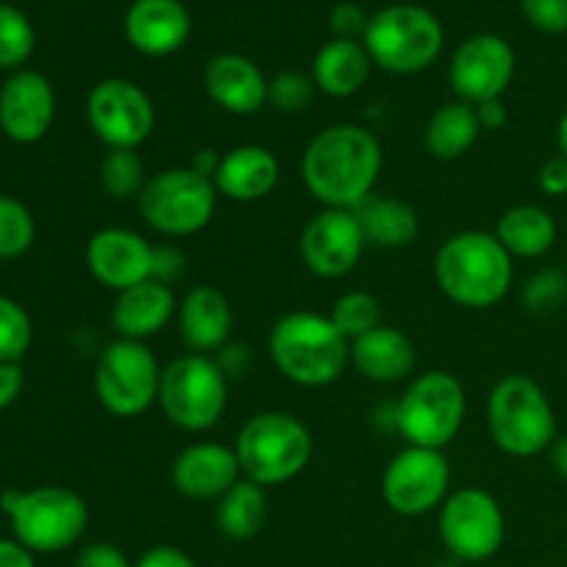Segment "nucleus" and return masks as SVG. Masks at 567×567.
<instances>
[{"mask_svg":"<svg viewBox=\"0 0 567 567\" xmlns=\"http://www.w3.org/2000/svg\"><path fill=\"white\" fill-rule=\"evenodd\" d=\"M380 172V138L354 122L324 127L302 153V183L321 208L358 210L374 194Z\"/></svg>","mask_w":567,"mask_h":567,"instance_id":"obj_1","label":"nucleus"},{"mask_svg":"<svg viewBox=\"0 0 567 567\" xmlns=\"http://www.w3.org/2000/svg\"><path fill=\"white\" fill-rule=\"evenodd\" d=\"M515 258L487 230H460L435 252V282L449 302L468 310L496 308L513 288Z\"/></svg>","mask_w":567,"mask_h":567,"instance_id":"obj_2","label":"nucleus"},{"mask_svg":"<svg viewBox=\"0 0 567 567\" xmlns=\"http://www.w3.org/2000/svg\"><path fill=\"white\" fill-rule=\"evenodd\" d=\"M269 358L293 385L327 388L352 365V343L330 316L293 310L271 327Z\"/></svg>","mask_w":567,"mask_h":567,"instance_id":"obj_3","label":"nucleus"},{"mask_svg":"<svg viewBox=\"0 0 567 567\" xmlns=\"http://www.w3.org/2000/svg\"><path fill=\"white\" fill-rule=\"evenodd\" d=\"M236 457L244 480L260 487H277L297 480L313 457V435L297 415L266 410L238 430Z\"/></svg>","mask_w":567,"mask_h":567,"instance_id":"obj_4","label":"nucleus"},{"mask_svg":"<svg viewBox=\"0 0 567 567\" xmlns=\"http://www.w3.org/2000/svg\"><path fill=\"white\" fill-rule=\"evenodd\" d=\"M487 430L498 452L509 457H537L557 441L551 399L526 374H507L487 396Z\"/></svg>","mask_w":567,"mask_h":567,"instance_id":"obj_5","label":"nucleus"},{"mask_svg":"<svg viewBox=\"0 0 567 567\" xmlns=\"http://www.w3.org/2000/svg\"><path fill=\"white\" fill-rule=\"evenodd\" d=\"M0 509L9 518L14 540L31 554H59L75 546L89 526V507L81 493L64 485L6 491Z\"/></svg>","mask_w":567,"mask_h":567,"instance_id":"obj_6","label":"nucleus"},{"mask_svg":"<svg viewBox=\"0 0 567 567\" xmlns=\"http://www.w3.org/2000/svg\"><path fill=\"white\" fill-rule=\"evenodd\" d=\"M443 25L430 9L415 3L385 6L369 20L363 48L380 70L415 75L430 70L443 50Z\"/></svg>","mask_w":567,"mask_h":567,"instance_id":"obj_7","label":"nucleus"},{"mask_svg":"<svg viewBox=\"0 0 567 567\" xmlns=\"http://www.w3.org/2000/svg\"><path fill=\"white\" fill-rule=\"evenodd\" d=\"M468 396L452 371H424L410 380L393 408V426L408 446L446 449L465 424Z\"/></svg>","mask_w":567,"mask_h":567,"instance_id":"obj_8","label":"nucleus"},{"mask_svg":"<svg viewBox=\"0 0 567 567\" xmlns=\"http://www.w3.org/2000/svg\"><path fill=\"white\" fill-rule=\"evenodd\" d=\"M158 408L183 432H208L227 410V377L210 354H181L161 371Z\"/></svg>","mask_w":567,"mask_h":567,"instance_id":"obj_9","label":"nucleus"},{"mask_svg":"<svg viewBox=\"0 0 567 567\" xmlns=\"http://www.w3.org/2000/svg\"><path fill=\"white\" fill-rule=\"evenodd\" d=\"M136 203L144 225L166 238H186L210 225L219 192L210 177L197 175L192 166H172L150 177Z\"/></svg>","mask_w":567,"mask_h":567,"instance_id":"obj_10","label":"nucleus"},{"mask_svg":"<svg viewBox=\"0 0 567 567\" xmlns=\"http://www.w3.org/2000/svg\"><path fill=\"white\" fill-rule=\"evenodd\" d=\"M161 363L147 343L116 338L100 352L94 365V393L105 413L136 419L158 404Z\"/></svg>","mask_w":567,"mask_h":567,"instance_id":"obj_11","label":"nucleus"},{"mask_svg":"<svg viewBox=\"0 0 567 567\" xmlns=\"http://www.w3.org/2000/svg\"><path fill=\"white\" fill-rule=\"evenodd\" d=\"M437 532L452 557L463 563H487L507 540V518L493 493L460 487L443 502Z\"/></svg>","mask_w":567,"mask_h":567,"instance_id":"obj_12","label":"nucleus"},{"mask_svg":"<svg viewBox=\"0 0 567 567\" xmlns=\"http://www.w3.org/2000/svg\"><path fill=\"white\" fill-rule=\"evenodd\" d=\"M452 485V468L441 449L404 446L382 474V498L402 518H421L443 507Z\"/></svg>","mask_w":567,"mask_h":567,"instance_id":"obj_13","label":"nucleus"},{"mask_svg":"<svg viewBox=\"0 0 567 567\" xmlns=\"http://www.w3.org/2000/svg\"><path fill=\"white\" fill-rule=\"evenodd\" d=\"M86 120L109 150H138L155 131V105L136 81L105 78L89 92Z\"/></svg>","mask_w":567,"mask_h":567,"instance_id":"obj_14","label":"nucleus"},{"mask_svg":"<svg viewBox=\"0 0 567 567\" xmlns=\"http://www.w3.org/2000/svg\"><path fill=\"white\" fill-rule=\"evenodd\" d=\"M365 233L354 210L321 208L308 219L299 236V258L310 275L321 280H341L363 258Z\"/></svg>","mask_w":567,"mask_h":567,"instance_id":"obj_15","label":"nucleus"},{"mask_svg":"<svg viewBox=\"0 0 567 567\" xmlns=\"http://www.w3.org/2000/svg\"><path fill=\"white\" fill-rule=\"evenodd\" d=\"M515 50L498 33L468 37L452 55L449 83L457 100L468 105L502 100L515 78Z\"/></svg>","mask_w":567,"mask_h":567,"instance_id":"obj_16","label":"nucleus"},{"mask_svg":"<svg viewBox=\"0 0 567 567\" xmlns=\"http://www.w3.org/2000/svg\"><path fill=\"white\" fill-rule=\"evenodd\" d=\"M55 120L53 83L37 70H17L0 86V131L17 144H37Z\"/></svg>","mask_w":567,"mask_h":567,"instance_id":"obj_17","label":"nucleus"},{"mask_svg":"<svg viewBox=\"0 0 567 567\" xmlns=\"http://www.w3.org/2000/svg\"><path fill=\"white\" fill-rule=\"evenodd\" d=\"M86 269L109 291H127L153 275V244L127 227H103L86 241Z\"/></svg>","mask_w":567,"mask_h":567,"instance_id":"obj_18","label":"nucleus"},{"mask_svg":"<svg viewBox=\"0 0 567 567\" xmlns=\"http://www.w3.org/2000/svg\"><path fill=\"white\" fill-rule=\"evenodd\" d=\"M241 480L236 449L214 441H197L172 463V485L192 502H219Z\"/></svg>","mask_w":567,"mask_h":567,"instance_id":"obj_19","label":"nucleus"},{"mask_svg":"<svg viewBox=\"0 0 567 567\" xmlns=\"http://www.w3.org/2000/svg\"><path fill=\"white\" fill-rule=\"evenodd\" d=\"M192 37V14L181 0H133L125 14V39L153 59L177 53Z\"/></svg>","mask_w":567,"mask_h":567,"instance_id":"obj_20","label":"nucleus"},{"mask_svg":"<svg viewBox=\"0 0 567 567\" xmlns=\"http://www.w3.org/2000/svg\"><path fill=\"white\" fill-rule=\"evenodd\" d=\"M205 92L221 111L236 116L258 114L269 105V78L241 53H219L205 64Z\"/></svg>","mask_w":567,"mask_h":567,"instance_id":"obj_21","label":"nucleus"},{"mask_svg":"<svg viewBox=\"0 0 567 567\" xmlns=\"http://www.w3.org/2000/svg\"><path fill=\"white\" fill-rule=\"evenodd\" d=\"M280 183V161L264 144H238L227 150L214 175L219 197L233 203H258Z\"/></svg>","mask_w":567,"mask_h":567,"instance_id":"obj_22","label":"nucleus"},{"mask_svg":"<svg viewBox=\"0 0 567 567\" xmlns=\"http://www.w3.org/2000/svg\"><path fill=\"white\" fill-rule=\"evenodd\" d=\"M177 305L181 302H177L172 286L144 280L116 293L114 308H111V327H114L116 338L147 343V338L158 336L175 319Z\"/></svg>","mask_w":567,"mask_h":567,"instance_id":"obj_23","label":"nucleus"},{"mask_svg":"<svg viewBox=\"0 0 567 567\" xmlns=\"http://www.w3.org/2000/svg\"><path fill=\"white\" fill-rule=\"evenodd\" d=\"M181 338L194 354H214L230 343L233 308L214 286H194L177 305Z\"/></svg>","mask_w":567,"mask_h":567,"instance_id":"obj_24","label":"nucleus"},{"mask_svg":"<svg viewBox=\"0 0 567 567\" xmlns=\"http://www.w3.org/2000/svg\"><path fill=\"white\" fill-rule=\"evenodd\" d=\"M352 365L363 380L393 385L410 380L415 371V347L404 330L380 324L352 341Z\"/></svg>","mask_w":567,"mask_h":567,"instance_id":"obj_25","label":"nucleus"},{"mask_svg":"<svg viewBox=\"0 0 567 567\" xmlns=\"http://www.w3.org/2000/svg\"><path fill=\"white\" fill-rule=\"evenodd\" d=\"M371 66H374V61H371L363 42L332 39V42L321 44L319 53H316L310 78L321 94L343 100L358 94L369 83Z\"/></svg>","mask_w":567,"mask_h":567,"instance_id":"obj_26","label":"nucleus"},{"mask_svg":"<svg viewBox=\"0 0 567 567\" xmlns=\"http://www.w3.org/2000/svg\"><path fill=\"white\" fill-rule=\"evenodd\" d=\"M493 236L502 241V247L513 258L535 260L551 252V247L557 244L559 227L551 210H546L543 205L524 203L513 205V208H507L498 216Z\"/></svg>","mask_w":567,"mask_h":567,"instance_id":"obj_27","label":"nucleus"},{"mask_svg":"<svg viewBox=\"0 0 567 567\" xmlns=\"http://www.w3.org/2000/svg\"><path fill=\"white\" fill-rule=\"evenodd\" d=\"M354 214H358L360 227H363L365 241L380 249L410 247L421 233L419 210L399 197H377V194H371Z\"/></svg>","mask_w":567,"mask_h":567,"instance_id":"obj_28","label":"nucleus"},{"mask_svg":"<svg viewBox=\"0 0 567 567\" xmlns=\"http://www.w3.org/2000/svg\"><path fill=\"white\" fill-rule=\"evenodd\" d=\"M482 125L474 105L452 100L432 111L424 131L426 153L437 161H457L468 153L480 138Z\"/></svg>","mask_w":567,"mask_h":567,"instance_id":"obj_29","label":"nucleus"},{"mask_svg":"<svg viewBox=\"0 0 567 567\" xmlns=\"http://www.w3.org/2000/svg\"><path fill=\"white\" fill-rule=\"evenodd\" d=\"M266 518H269L266 487L255 485L244 476L216 502V526L227 540H252L266 526Z\"/></svg>","mask_w":567,"mask_h":567,"instance_id":"obj_30","label":"nucleus"},{"mask_svg":"<svg viewBox=\"0 0 567 567\" xmlns=\"http://www.w3.org/2000/svg\"><path fill=\"white\" fill-rule=\"evenodd\" d=\"M147 181L138 150H109L100 161V186L111 199H138Z\"/></svg>","mask_w":567,"mask_h":567,"instance_id":"obj_31","label":"nucleus"},{"mask_svg":"<svg viewBox=\"0 0 567 567\" xmlns=\"http://www.w3.org/2000/svg\"><path fill=\"white\" fill-rule=\"evenodd\" d=\"M33 238L37 221L28 205L11 194H0V260L22 258L33 247Z\"/></svg>","mask_w":567,"mask_h":567,"instance_id":"obj_32","label":"nucleus"},{"mask_svg":"<svg viewBox=\"0 0 567 567\" xmlns=\"http://www.w3.org/2000/svg\"><path fill=\"white\" fill-rule=\"evenodd\" d=\"M330 319L336 321L338 330L352 343L360 336H365V332L382 324L380 299L371 291H347L336 299V305L330 310Z\"/></svg>","mask_w":567,"mask_h":567,"instance_id":"obj_33","label":"nucleus"},{"mask_svg":"<svg viewBox=\"0 0 567 567\" xmlns=\"http://www.w3.org/2000/svg\"><path fill=\"white\" fill-rule=\"evenodd\" d=\"M33 25L17 6L0 3V70H20L33 53Z\"/></svg>","mask_w":567,"mask_h":567,"instance_id":"obj_34","label":"nucleus"},{"mask_svg":"<svg viewBox=\"0 0 567 567\" xmlns=\"http://www.w3.org/2000/svg\"><path fill=\"white\" fill-rule=\"evenodd\" d=\"M33 343L31 316L20 302L0 297V363H20Z\"/></svg>","mask_w":567,"mask_h":567,"instance_id":"obj_35","label":"nucleus"},{"mask_svg":"<svg viewBox=\"0 0 567 567\" xmlns=\"http://www.w3.org/2000/svg\"><path fill=\"white\" fill-rule=\"evenodd\" d=\"M520 302L532 316H551L567 302V269H548L535 271L529 280L524 282L520 291Z\"/></svg>","mask_w":567,"mask_h":567,"instance_id":"obj_36","label":"nucleus"},{"mask_svg":"<svg viewBox=\"0 0 567 567\" xmlns=\"http://www.w3.org/2000/svg\"><path fill=\"white\" fill-rule=\"evenodd\" d=\"M316 83L313 78L305 75L299 70H286L277 72L269 81V105L280 114H299V111L308 109L316 97Z\"/></svg>","mask_w":567,"mask_h":567,"instance_id":"obj_37","label":"nucleus"},{"mask_svg":"<svg viewBox=\"0 0 567 567\" xmlns=\"http://www.w3.org/2000/svg\"><path fill=\"white\" fill-rule=\"evenodd\" d=\"M524 17L543 33L567 31V0H520Z\"/></svg>","mask_w":567,"mask_h":567,"instance_id":"obj_38","label":"nucleus"},{"mask_svg":"<svg viewBox=\"0 0 567 567\" xmlns=\"http://www.w3.org/2000/svg\"><path fill=\"white\" fill-rule=\"evenodd\" d=\"M186 255L177 244H153V275H150V280L172 286L186 275Z\"/></svg>","mask_w":567,"mask_h":567,"instance_id":"obj_39","label":"nucleus"},{"mask_svg":"<svg viewBox=\"0 0 567 567\" xmlns=\"http://www.w3.org/2000/svg\"><path fill=\"white\" fill-rule=\"evenodd\" d=\"M371 17L360 9L358 3H338L330 11V28L336 33V39H354V42H363V33L369 28Z\"/></svg>","mask_w":567,"mask_h":567,"instance_id":"obj_40","label":"nucleus"},{"mask_svg":"<svg viewBox=\"0 0 567 567\" xmlns=\"http://www.w3.org/2000/svg\"><path fill=\"white\" fill-rule=\"evenodd\" d=\"M75 567H133V563L114 543H89L78 551Z\"/></svg>","mask_w":567,"mask_h":567,"instance_id":"obj_41","label":"nucleus"},{"mask_svg":"<svg viewBox=\"0 0 567 567\" xmlns=\"http://www.w3.org/2000/svg\"><path fill=\"white\" fill-rule=\"evenodd\" d=\"M537 186L548 197H567V158L563 155H554L537 172Z\"/></svg>","mask_w":567,"mask_h":567,"instance_id":"obj_42","label":"nucleus"},{"mask_svg":"<svg viewBox=\"0 0 567 567\" xmlns=\"http://www.w3.org/2000/svg\"><path fill=\"white\" fill-rule=\"evenodd\" d=\"M133 567H199L177 546H153L133 563Z\"/></svg>","mask_w":567,"mask_h":567,"instance_id":"obj_43","label":"nucleus"},{"mask_svg":"<svg viewBox=\"0 0 567 567\" xmlns=\"http://www.w3.org/2000/svg\"><path fill=\"white\" fill-rule=\"evenodd\" d=\"M216 363L225 371V377H244L249 371V363H252V354H249V347H238V343H227V347L219 349L216 354Z\"/></svg>","mask_w":567,"mask_h":567,"instance_id":"obj_44","label":"nucleus"},{"mask_svg":"<svg viewBox=\"0 0 567 567\" xmlns=\"http://www.w3.org/2000/svg\"><path fill=\"white\" fill-rule=\"evenodd\" d=\"M22 385H25V374H22L20 363H0V410L11 408L20 399Z\"/></svg>","mask_w":567,"mask_h":567,"instance_id":"obj_45","label":"nucleus"},{"mask_svg":"<svg viewBox=\"0 0 567 567\" xmlns=\"http://www.w3.org/2000/svg\"><path fill=\"white\" fill-rule=\"evenodd\" d=\"M476 116H480L482 131H502L507 125V105L502 100H487V103L474 105Z\"/></svg>","mask_w":567,"mask_h":567,"instance_id":"obj_46","label":"nucleus"},{"mask_svg":"<svg viewBox=\"0 0 567 567\" xmlns=\"http://www.w3.org/2000/svg\"><path fill=\"white\" fill-rule=\"evenodd\" d=\"M0 567H37L33 554L17 540H0Z\"/></svg>","mask_w":567,"mask_h":567,"instance_id":"obj_47","label":"nucleus"},{"mask_svg":"<svg viewBox=\"0 0 567 567\" xmlns=\"http://www.w3.org/2000/svg\"><path fill=\"white\" fill-rule=\"evenodd\" d=\"M219 161H221V155L216 153V150L203 147V150H197V153L192 155V161H188L186 166H192V169L197 172V175L210 177V181H214L216 169H219Z\"/></svg>","mask_w":567,"mask_h":567,"instance_id":"obj_48","label":"nucleus"},{"mask_svg":"<svg viewBox=\"0 0 567 567\" xmlns=\"http://www.w3.org/2000/svg\"><path fill=\"white\" fill-rule=\"evenodd\" d=\"M548 457H551V468L567 482V435L554 441V446L548 449Z\"/></svg>","mask_w":567,"mask_h":567,"instance_id":"obj_49","label":"nucleus"},{"mask_svg":"<svg viewBox=\"0 0 567 567\" xmlns=\"http://www.w3.org/2000/svg\"><path fill=\"white\" fill-rule=\"evenodd\" d=\"M557 150L563 158H567V111L563 114V120H559L557 125Z\"/></svg>","mask_w":567,"mask_h":567,"instance_id":"obj_50","label":"nucleus"}]
</instances>
